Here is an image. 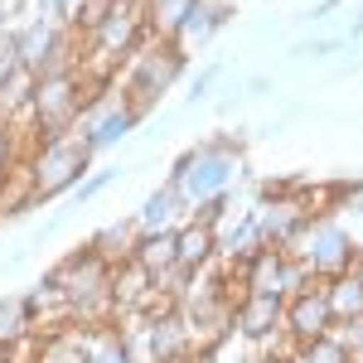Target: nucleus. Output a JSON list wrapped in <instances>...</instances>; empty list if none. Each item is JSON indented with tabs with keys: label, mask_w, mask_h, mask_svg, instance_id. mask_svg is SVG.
I'll list each match as a JSON object with an SVG mask.
<instances>
[{
	"label": "nucleus",
	"mask_w": 363,
	"mask_h": 363,
	"mask_svg": "<svg viewBox=\"0 0 363 363\" xmlns=\"http://www.w3.org/2000/svg\"><path fill=\"white\" fill-rule=\"evenodd\" d=\"M242 174V150L233 145L228 136L203 140L194 150H184L174 169H169V189L179 194L184 208H203L208 199H223Z\"/></svg>",
	"instance_id": "nucleus-1"
},
{
	"label": "nucleus",
	"mask_w": 363,
	"mask_h": 363,
	"mask_svg": "<svg viewBox=\"0 0 363 363\" xmlns=\"http://www.w3.org/2000/svg\"><path fill=\"white\" fill-rule=\"evenodd\" d=\"M286 257L301 262L310 281H330L359 267V242L349 238V228H339L330 213H320V218L301 223V233L286 242Z\"/></svg>",
	"instance_id": "nucleus-2"
},
{
	"label": "nucleus",
	"mask_w": 363,
	"mask_h": 363,
	"mask_svg": "<svg viewBox=\"0 0 363 363\" xmlns=\"http://www.w3.org/2000/svg\"><path fill=\"white\" fill-rule=\"evenodd\" d=\"M87 165H92V150H87L83 136H54V140H39V155L29 160V203L34 199H54L63 194V189H73L78 179L87 174Z\"/></svg>",
	"instance_id": "nucleus-3"
},
{
	"label": "nucleus",
	"mask_w": 363,
	"mask_h": 363,
	"mask_svg": "<svg viewBox=\"0 0 363 363\" xmlns=\"http://www.w3.org/2000/svg\"><path fill=\"white\" fill-rule=\"evenodd\" d=\"M179 73H184V49H179L174 39H155L150 49H145V39H140L136 49H131V78H126V97H121V102H131V107L145 116V107H155L169 87H174Z\"/></svg>",
	"instance_id": "nucleus-4"
},
{
	"label": "nucleus",
	"mask_w": 363,
	"mask_h": 363,
	"mask_svg": "<svg viewBox=\"0 0 363 363\" xmlns=\"http://www.w3.org/2000/svg\"><path fill=\"white\" fill-rule=\"evenodd\" d=\"M83 83L78 73L68 68H49L34 78V92H29V112H34V131L39 140H54V136H68V126H78L83 116Z\"/></svg>",
	"instance_id": "nucleus-5"
},
{
	"label": "nucleus",
	"mask_w": 363,
	"mask_h": 363,
	"mask_svg": "<svg viewBox=\"0 0 363 363\" xmlns=\"http://www.w3.org/2000/svg\"><path fill=\"white\" fill-rule=\"evenodd\" d=\"M140 10H145L140 0H116V10L92 29V49H97V54H112V58H121V54L131 58V49L150 34Z\"/></svg>",
	"instance_id": "nucleus-6"
},
{
	"label": "nucleus",
	"mask_w": 363,
	"mask_h": 363,
	"mask_svg": "<svg viewBox=\"0 0 363 363\" xmlns=\"http://www.w3.org/2000/svg\"><path fill=\"white\" fill-rule=\"evenodd\" d=\"M281 325L301 339V344H306V339L330 335V330H335V315H330V301H325V286L310 281L306 291H296V296L281 306Z\"/></svg>",
	"instance_id": "nucleus-7"
},
{
	"label": "nucleus",
	"mask_w": 363,
	"mask_h": 363,
	"mask_svg": "<svg viewBox=\"0 0 363 363\" xmlns=\"http://www.w3.org/2000/svg\"><path fill=\"white\" fill-rule=\"evenodd\" d=\"M136 121H140V112L131 107V102H112V107H102V112H97V116L83 126L87 150L97 155V150H107V145H116V140H126Z\"/></svg>",
	"instance_id": "nucleus-8"
},
{
	"label": "nucleus",
	"mask_w": 363,
	"mask_h": 363,
	"mask_svg": "<svg viewBox=\"0 0 363 363\" xmlns=\"http://www.w3.org/2000/svg\"><path fill=\"white\" fill-rule=\"evenodd\" d=\"M213 252H218V233L203 223V218H194L189 228H179V233H174V267H179V272H189V277L203 272V267L213 262Z\"/></svg>",
	"instance_id": "nucleus-9"
},
{
	"label": "nucleus",
	"mask_w": 363,
	"mask_h": 363,
	"mask_svg": "<svg viewBox=\"0 0 363 363\" xmlns=\"http://www.w3.org/2000/svg\"><path fill=\"white\" fill-rule=\"evenodd\" d=\"M228 15H233V5H228V0H199L194 10L184 15V25L174 29V44L189 54V44H203V39H213V34L228 25Z\"/></svg>",
	"instance_id": "nucleus-10"
},
{
	"label": "nucleus",
	"mask_w": 363,
	"mask_h": 363,
	"mask_svg": "<svg viewBox=\"0 0 363 363\" xmlns=\"http://www.w3.org/2000/svg\"><path fill=\"white\" fill-rule=\"evenodd\" d=\"M320 286H325V301H330L335 325H344V320H359V315H363V277H359V267H354V272H344V277L320 281Z\"/></svg>",
	"instance_id": "nucleus-11"
},
{
	"label": "nucleus",
	"mask_w": 363,
	"mask_h": 363,
	"mask_svg": "<svg viewBox=\"0 0 363 363\" xmlns=\"http://www.w3.org/2000/svg\"><path fill=\"white\" fill-rule=\"evenodd\" d=\"M131 262H136L145 277H165L169 267H174V233H140L136 242H131Z\"/></svg>",
	"instance_id": "nucleus-12"
},
{
	"label": "nucleus",
	"mask_w": 363,
	"mask_h": 363,
	"mask_svg": "<svg viewBox=\"0 0 363 363\" xmlns=\"http://www.w3.org/2000/svg\"><path fill=\"white\" fill-rule=\"evenodd\" d=\"M73 335H78L83 363H136L131 359V344L116 330H73Z\"/></svg>",
	"instance_id": "nucleus-13"
},
{
	"label": "nucleus",
	"mask_w": 363,
	"mask_h": 363,
	"mask_svg": "<svg viewBox=\"0 0 363 363\" xmlns=\"http://www.w3.org/2000/svg\"><path fill=\"white\" fill-rule=\"evenodd\" d=\"M281 325V301L277 296H242L238 301V330L252 339H262V335H272Z\"/></svg>",
	"instance_id": "nucleus-14"
},
{
	"label": "nucleus",
	"mask_w": 363,
	"mask_h": 363,
	"mask_svg": "<svg viewBox=\"0 0 363 363\" xmlns=\"http://www.w3.org/2000/svg\"><path fill=\"white\" fill-rule=\"evenodd\" d=\"M29 335H34V306H29V296H5L0 301V344L15 349Z\"/></svg>",
	"instance_id": "nucleus-15"
},
{
	"label": "nucleus",
	"mask_w": 363,
	"mask_h": 363,
	"mask_svg": "<svg viewBox=\"0 0 363 363\" xmlns=\"http://www.w3.org/2000/svg\"><path fill=\"white\" fill-rule=\"evenodd\" d=\"M174 208H184V203H179V194H174L169 184H165V189H155V194L145 199V208H140V233H165Z\"/></svg>",
	"instance_id": "nucleus-16"
},
{
	"label": "nucleus",
	"mask_w": 363,
	"mask_h": 363,
	"mask_svg": "<svg viewBox=\"0 0 363 363\" xmlns=\"http://www.w3.org/2000/svg\"><path fill=\"white\" fill-rule=\"evenodd\" d=\"M296 363H354V359H349L344 339L330 330V335H320V339H306V344L296 349Z\"/></svg>",
	"instance_id": "nucleus-17"
},
{
	"label": "nucleus",
	"mask_w": 363,
	"mask_h": 363,
	"mask_svg": "<svg viewBox=\"0 0 363 363\" xmlns=\"http://www.w3.org/2000/svg\"><path fill=\"white\" fill-rule=\"evenodd\" d=\"M330 213H354V218H363V179L339 184L335 194H330Z\"/></svg>",
	"instance_id": "nucleus-18"
},
{
	"label": "nucleus",
	"mask_w": 363,
	"mask_h": 363,
	"mask_svg": "<svg viewBox=\"0 0 363 363\" xmlns=\"http://www.w3.org/2000/svg\"><path fill=\"white\" fill-rule=\"evenodd\" d=\"M112 179H116V169H102V174H87L83 184H78V203H92V199L102 194V189H107Z\"/></svg>",
	"instance_id": "nucleus-19"
},
{
	"label": "nucleus",
	"mask_w": 363,
	"mask_h": 363,
	"mask_svg": "<svg viewBox=\"0 0 363 363\" xmlns=\"http://www.w3.org/2000/svg\"><path fill=\"white\" fill-rule=\"evenodd\" d=\"M218 73H223V68H218V63H208V68H203V73H199V78H194V87H189V107L208 97V87L218 83Z\"/></svg>",
	"instance_id": "nucleus-20"
},
{
	"label": "nucleus",
	"mask_w": 363,
	"mask_h": 363,
	"mask_svg": "<svg viewBox=\"0 0 363 363\" xmlns=\"http://www.w3.org/2000/svg\"><path fill=\"white\" fill-rule=\"evenodd\" d=\"M335 49H339V39H315V44H296V58H325Z\"/></svg>",
	"instance_id": "nucleus-21"
},
{
	"label": "nucleus",
	"mask_w": 363,
	"mask_h": 363,
	"mask_svg": "<svg viewBox=\"0 0 363 363\" xmlns=\"http://www.w3.org/2000/svg\"><path fill=\"white\" fill-rule=\"evenodd\" d=\"M10 174V126L0 121V179Z\"/></svg>",
	"instance_id": "nucleus-22"
},
{
	"label": "nucleus",
	"mask_w": 363,
	"mask_h": 363,
	"mask_svg": "<svg viewBox=\"0 0 363 363\" xmlns=\"http://www.w3.org/2000/svg\"><path fill=\"white\" fill-rule=\"evenodd\" d=\"M349 39H363V10H359V20H354V29H349Z\"/></svg>",
	"instance_id": "nucleus-23"
},
{
	"label": "nucleus",
	"mask_w": 363,
	"mask_h": 363,
	"mask_svg": "<svg viewBox=\"0 0 363 363\" xmlns=\"http://www.w3.org/2000/svg\"><path fill=\"white\" fill-rule=\"evenodd\" d=\"M0 363H10V349H5V344H0Z\"/></svg>",
	"instance_id": "nucleus-24"
},
{
	"label": "nucleus",
	"mask_w": 363,
	"mask_h": 363,
	"mask_svg": "<svg viewBox=\"0 0 363 363\" xmlns=\"http://www.w3.org/2000/svg\"><path fill=\"white\" fill-rule=\"evenodd\" d=\"M140 5H155V0H140Z\"/></svg>",
	"instance_id": "nucleus-25"
}]
</instances>
